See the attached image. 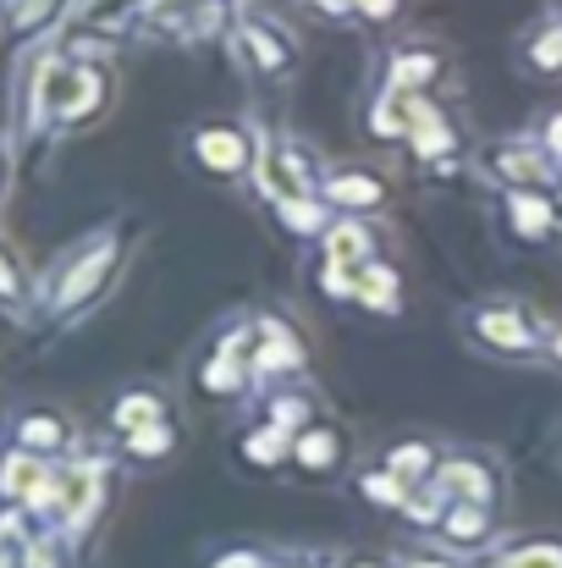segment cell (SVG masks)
I'll return each mask as SVG.
<instances>
[{
	"label": "cell",
	"mask_w": 562,
	"mask_h": 568,
	"mask_svg": "<svg viewBox=\"0 0 562 568\" xmlns=\"http://www.w3.org/2000/svg\"><path fill=\"white\" fill-rule=\"evenodd\" d=\"M348 568H386V564H348Z\"/></svg>",
	"instance_id": "obj_34"
},
{
	"label": "cell",
	"mask_w": 562,
	"mask_h": 568,
	"mask_svg": "<svg viewBox=\"0 0 562 568\" xmlns=\"http://www.w3.org/2000/svg\"><path fill=\"white\" fill-rule=\"evenodd\" d=\"M524 61H530V72H541V78L562 72V22L558 28H541V33L524 44Z\"/></svg>",
	"instance_id": "obj_23"
},
{
	"label": "cell",
	"mask_w": 562,
	"mask_h": 568,
	"mask_svg": "<svg viewBox=\"0 0 562 568\" xmlns=\"http://www.w3.org/2000/svg\"><path fill=\"white\" fill-rule=\"evenodd\" d=\"M552 359H558V365H562V326H558V332H552Z\"/></svg>",
	"instance_id": "obj_33"
},
{
	"label": "cell",
	"mask_w": 562,
	"mask_h": 568,
	"mask_svg": "<svg viewBox=\"0 0 562 568\" xmlns=\"http://www.w3.org/2000/svg\"><path fill=\"white\" fill-rule=\"evenodd\" d=\"M215 568H270V564H265L259 552H226V558H221Z\"/></svg>",
	"instance_id": "obj_30"
},
{
	"label": "cell",
	"mask_w": 562,
	"mask_h": 568,
	"mask_svg": "<svg viewBox=\"0 0 562 568\" xmlns=\"http://www.w3.org/2000/svg\"><path fill=\"white\" fill-rule=\"evenodd\" d=\"M436 72H441L436 50H402V55H391V83H386V89L419 94L425 83H436Z\"/></svg>",
	"instance_id": "obj_19"
},
{
	"label": "cell",
	"mask_w": 562,
	"mask_h": 568,
	"mask_svg": "<svg viewBox=\"0 0 562 568\" xmlns=\"http://www.w3.org/2000/svg\"><path fill=\"white\" fill-rule=\"evenodd\" d=\"M237 453H243V464L270 469V464L293 458V436H287V430H276V425H259V430H248V436L237 442Z\"/></svg>",
	"instance_id": "obj_21"
},
{
	"label": "cell",
	"mask_w": 562,
	"mask_h": 568,
	"mask_svg": "<svg viewBox=\"0 0 562 568\" xmlns=\"http://www.w3.org/2000/svg\"><path fill=\"white\" fill-rule=\"evenodd\" d=\"M458 332H463L474 348L497 354V359H530V354H535V321H530L519 304H508V298L480 304V310H463V315H458Z\"/></svg>",
	"instance_id": "obj_1"
},
{
	"label": "cell",
	"mask_w": 562,
	"mask_h": 568,
	"mask_svg": "<svg viewBox=\"0 0 562 568\" xmlns=\"http://www.w3.org/2000/svg\"><path fill=\"white\" fill-rule=\"evenodd\" d=\"M293 464L304 475H331L343 464V430L337 425H304L293 436Z\"/></svg>",
	"instance_id": "obj_12"
},
{
	"label": "cell",
	"mask_w": 562,
	"mask_h": 568,
	"mask_svg": "<svg viewBox=\"0 0 562 568\" xmlns=\"http://www.w3.org/2000/svg\"><path fill=\"white\" fill-rule=\"evenodd\" d=\"M436 491L447 503H480V508H497L502 497V480H497V464L491 458H474V453H458L436 469Z\"/></svg>",
	"instance_id": "obj_4"
},
{
	"label": "cell",
	"mask_w": 562,
	"mask_h": 568,
	"mask_svg": "<svg viewBox=\"0 0 562 568\" xmlns=\"http://www.w3.org/2000/svg\"><path fill=\"white\" fill-rule=\"evenodd\" d=\"M348 6H359L365 17H375V22H386V17H397V11H402V0H348Z\"/></svg>",
	"instance_id": "obj_28"
},
{
	"label": "cell",
	"mask_w": 562,
	"mask_h": 568,
	"mask_svg": "<svg viewBox=\"0 0 562 568\" xmlns=\"http://www.w3.org/2000/svg\"><path fill=\"white\" fill-rule=\"evenodd\" d=\"M320 193H326V204H337V210H348V215L380 210V204L391 199V189H386L375 172H331V178L320 183Z\"/></svg>",
	"instance_id": "obj_11"
},
{
	"label": "cell",
	"mask_w": 562,
	"mask_h": 568,
	"mask_svg": "<svg viewBox=\"0 0 562 568\" xmlns=\"http://www.w3.org/2000/svg\"><path fill=\"white\" fill-rule=\"evenodd\" d=\"M541 144H546V161H552V166H562V111H552V116H546Z\"/></svg>",
	"instance_id": "obj_27"
},
{
	"label": "cell",
	"mask_w": 562,
	"mask_h": 568,
	"mask_svg": "<svg viewBox=\"0 0 562 568\" xmlns=\"http://www.w3.org/2000/svg\"><path fill=\"white\" fill-rule=\"evenodd\" d=\"M243 55L259 72H287L293 67V44L270 28V22H243Z\"/></svg>",
	"instance_id": "obj_15"
},
{
	"label": "cell",
	"mask_w": 562,
	"mask_h": 568,
	"mask_svg": "<svg viewBox=\"0 0 562 568\" xmlns=\"http://www.w3.org/2000/svg\"><path fill=\"white\" fill-rule=\"evenodd\" d=\"M254 155H259V144L237 122H210V128L193 133V161L215 178H243L254 166Z\"/></svg>",
	"instance_id": "obj_3"
},
{
	"label": "cell",
	"mask_w": 562,
	"mask_h": 568,
	"mask_svg": "<svg viewBox=\"0 0 562 568\" xmlns=\"http://www.w3.org/2000/svg\"><path fill=\"white\" fill-rule=\"evenodd\" d=\"M491 568H562V541H519L491 558Z\"/></svg>",
	"instance_id": "obj_22"
},
{
	"label": "cell",
	"mask_w": 562,
	"mask_h": 568,
	"mask_svg": "<svg viewBox=\"0 0 562 568\" xmlns=\"http://www.w3.org/2000/svg\"><path fill=\"white\" fill-rule=\"evenodd\" d=\"M0 568H17V558H11V541L0 536Z\"/></svg>",
	"instance_id": "obj_32"
},
{
	"label": "cell",
	"mask_w": 562,
	"mask_h": 568,
	"mask_svg": "<svg viewBox=\"0 0 562 568\" xmlns=\"http://www.w3.org/2000/svg\"><path fill=\"white\" fill-rule=\"evenodd\" d=\"M359 491L370 497L375 508H397V514H402V503H408V486H402L391 469H365V475H359Z\"/></svg>",
	"instance_id": "obj_24"
},
{
	"label": "cell",
	"mask_w": 562,
	"mask_h": 568,
	"mask_svg": "<svg viewBox=\"0 0 562 568\" xmlns=\"http://www.w3.org/2000/svg\"><path fill=\"white\" fill-rule=\"evenodd\" d=\"M441 541L447 547H486L491 536H497V525H491V508H480V503H447V514H441Z\"/></svg>",
	"instance_id": "obj_13"
},
{
	"label": "cell",
	"mask_w": 562,
	"mask_h": 568,
	"mask_svg": "<svg viewBox=\"0 0 562 568\" xmlns=\"http://www.w3.org/2000/svg\"><path fill=\"white\" fill-rule=\"evenodd\" d=\"M111 265H116V248H111V237H94L72 265H67V276L55 282V310H78V304H89L94 293H100V282L111 276Z\"/></svg>",
	"instance_id": "obj_7"
},
{
	"label": "cell",
	"mask_w": 562,
	"mask_h": 568,
	"mask_svg": "<svg viewBox=\"0 0 562 568\" xmlns=\"http://www.w3.org/2000/svg\"><path fill=\"white\" fill-rule=\"evenodd\" d=\"M254 183H259V193H265L270 204H287V199H315V189H320L326 178L315 172V155H309L304 144L276 139L270 150H259V172H254Z\"/></svg>",
	"instance_id": "obj_2"
},
{
	"label": "cell",
	"mask_w": 562,
	"mask_h": 568,
	"mask_svg": "<svg viewBox=\"0 0 562 568\" xmlns=\"http://www.w3.org/2000/svg\"><path fill=\"white\" fill-rule=\"evenodd\" d=\"M276 215H282V226L293 237H326V226L337 221L320 199H287V204H276Z\"/></svg>",
	"instance_id": "obj_20"
},
{
	"label": "cell",
	"mask_w": 562,
	"mask_h": 568,
	"mask_svg": "<svg viewBox=\"0 0 562 568\" xmlns=\"http://www.w3.org/2000/svg\"><path fill=\"white\" fill-rule=\"evenodd\" d=\"M67 442H72V430H67L61 414H28V419L17 425V447H22V453H61Z\"/></svg>",
	"instance_id": "obj_18"
},
{
	"label": "cell",
	"mask_w": 562,
	"mask_h": 568,
	"mask_svg": "<svg viewBox=\"0 0 562 568\" xmlns=\"http://www.w3.org/2000/svg\"><path fill=\"white\" fill-rule=\"evenodd\" d=\"M127 442V458H166V453H177V430L172 425H150V430H133V436H122Z\"/></svg>",
	"instance_id": "obj_25"
},
{
	"label": "cell",
	"mask_w": 562,
	"mask_h": 568,
	"mask_svg": "<svg viewBox=\"0 0 562 568\" xmlns=\"http://www.w3.org/2000/svg\"><path fill=\"white\" fill-rule=\"evenodd\" d=\"M270 371H304V343L282 321L254 326V376H270Z\"/></svg>",
	"instance_id": "obj_9"
},
{
	"label": "cell",
	"mask_w": 562,
	"mask_h": 568,
	"mask_svg": "<svg viewBox=\"0 0 562 568\" xmlns=\"http://www.w3.org/2000/svg\"><path fill=\"white\" fill-rule=\"evenodd\" d=\"M50 11H55V0H17L11 6V28H39Z\"/></svg>",
	"instance_id": "obj_26"
},
{
	"label": "cell",
	"mask_w": 562,
	"mask_h": 568,
	"mask_svg": "<svg viewBox=\"0 0 562 568\" xmlns=\"http://www.w3.org/2000/svg\"><path fill=\"white\" fill-rule=\"evenodd\" d=\"M348 298L375 310V315H397V310H402V282H397L391 265L370 260V265H354V271H348Z\"/></svg>",
	"instance_id": "obj_8"
},
{
	"label": "cell",
	"mask_w": 562,
	"mask_h": 568,
	"mask_svg": "<svg viewBox=\"0 0 562 568\" xmlns=\"http://www.w3.org/2000/svg\"><path fill=\"white\" fill-rule=\"evenodd\" d=\"M397 568H458V564H447V558H408V564H397Z\"/></svg>",
	"instance_id": "obj_31"
},
{
	"label": "cell",
	"mask_w": 562,
	"mask_h": 568,
	"mask_svg": "<svg viewBox=\"0 0 562 568\" xmlns=\"http://www.w3.org/2000/svg\"><path fill=\"white\" fill-rule=\"evenodd\" d=\"M111 425H116L122 436H133V430H150V425H166V403H161L155 392H127V397H116V408H111Z\"/></svg>",
	"instance_id": "obj_16"
},
{
	"label": "cell",
	"mask_w": 562,
	"mask_h": 568,
	"mask_svg": "<svg viewBox=\"0 0 562 568\" xmlns=\"http://www.w3.org/2000/svg\"><path fill=\"white\" fill-rule=\"evenodd\" d=\"M22 293V282H17V271H11V260L0 254V298H17Z\"/></svg>",
	"instance_id": "obj_29"
},
{
	"label": "cell",
	"mask_w": 562,
	"mask_h": 568,
	"mask_svg": "<svg viewBox=\"0 0 562 568\" xmlns=\"http://www.w3.org/2000/svg\"><path fill=\"white\" fill-rule=\"evenodd\" d=\"M486 172H491L497 183H508V189H546V183H552L546 150H535V144H524V139H497V144H486Z\"/></svg>",
	"instance_id": "obj_5"
},
{
	"label": "cell",
	"mask_w": 562,
	"mask_h": 568,
	"mask_svg": "<svg viewBox=\"0 0 562 568\" xmlns=\"http://www.w3.org/2000/svg\"><path fill=\"white\" fill-rule=\"evenodd\" d=\"M326 265H343V271H354V265H370L375 260V232L359 221V215H337L331 226H326Z\"/></svg>",
	"instance_id": "obj_10"
},
{
	"label": "cell",
	"mask_w": 562,
	"mask_h": 568,
	"mask_svg": "<svg viewBox=\"0 0 562 568\" xmlns=\"http://www.w3.org/2000/svg\"><path fill=\"white\" fill-rule=\"evenodd\" d=\"M502 226L513 237H524V243H546V237L562 232V204L546 199L541 189H508V199H502Z\"/></svg>",
	"instance_id": "obj_6"
},
{
	"label": "cell",
	"mask_w": 562,
	"mask_h": 568,
	"mask_svg": "<svg viewBox=\"0 0 562 568\" xmlns=\"http://www.w3.org/2000/svg\"><path fill=\"white\" fill-rule=\"evenodd\" d=\"M408 144H413V155H419V161H436V155H452V150H458V133L447 128V116H441L436 105H425V116L413 122Z\"/></svg>",
	"instance_id": "obj_17"
},
{
	"label": "cell",
	"mask_w": 562,
	"mask_h": 568,
	"mask_svg": "<svg viewBox=\"0 0 562 568\" xmlns=\"http://www.w3.org/2000/svg\"><path fill=\"white\" fill-rule=\"evenodd\" d=\"M380 469H391V475L413 491V486H430V480H436L441 458H436V447H430V442H397V447H386Z\"/></svg>",
	"instance_id": "obj_14"
}]
</instances>
